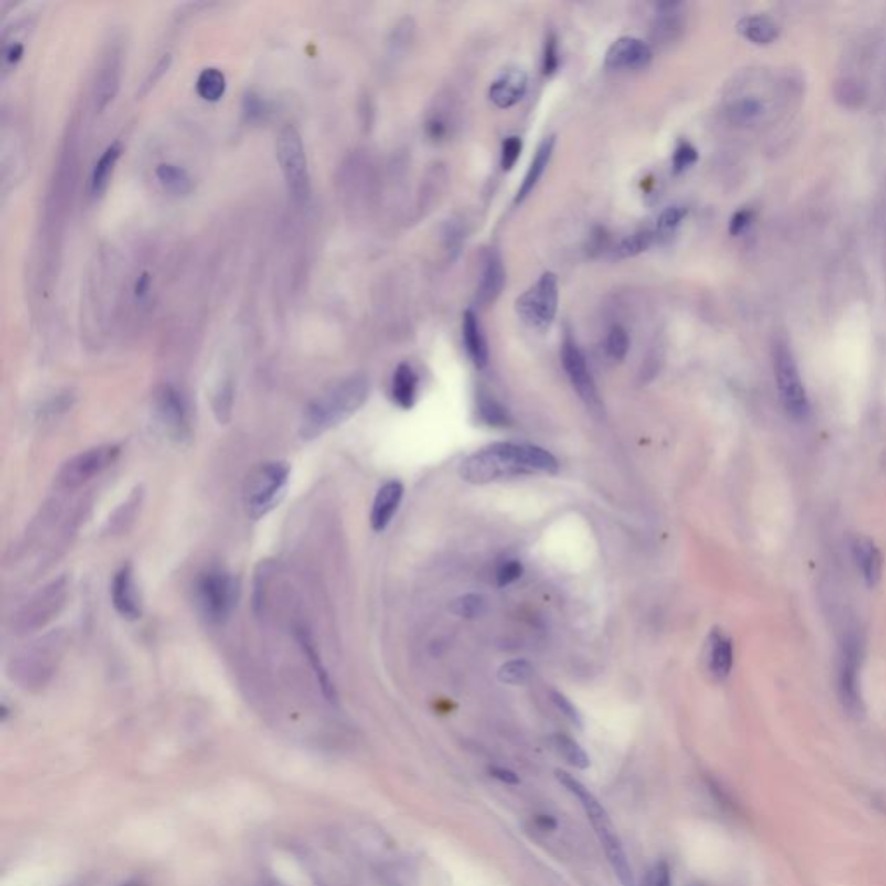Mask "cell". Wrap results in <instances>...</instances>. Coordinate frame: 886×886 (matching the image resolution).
<instances>
[{
  "label": "cell",
  "instance_id": "obj_28",
  "mask_svg": "<svg viewBox=\"0 0 886 886\" xmlns=\"http://www.w3.org/2000/svg\"><path fill=\"white\" fill-rule=\"evenodd\" d=\"M738 32L755 44H771L779 35V25L773 17L757 15L742 17L738 23Z\"/></svg>",
  "mask_w": 886,
  "mask_h": 886
},
{
  "label": "cell",
  "instance_id": "obj_45",
  "mask_svg": "<svg viewBox=\"0 0 886 886\" xmlns=\"http://www.w3.org/2000/svg\"><path fill=\"white\" fill-rule=\"evenodd\" d=\"M550 698H552V703L558 707V710L563 713L564 717L571 722V724L577 725V727H582V715L579 709L564 696V694L558 693V691H552L550 693Z\"/></svg>",
  "mask_w": 886,
  "mask_h": 886
},
{
  "label": "cell",
  "instance_id": "obj_35",
  "mask_svg": "<svg viewBox=\"0 0 886 886\" xmlns=\"http://www.w3.org/2000/svg\"><path fill=\"white\" fill-rule=\"evenodd\" d=\"M141 500H143V488H135L132 492L129 499L125 500V504H122L116 513H114L113 518H110V528L113 532H122L123 528H127V525L133 521L135 518V513H137V507L141 506Z\"/></svg>",
  "mask_w": 886,
  "mask_h": 886
},
{
  "label": "cell",
  "instance_id": "obj_2",
  "mask_svg": "<svg viewBox=\"0 0 886 886\" xmlns=\"http://www.w3.org/2000/svg\"><path fill=\"white\" fill-rule=\"evenodd\" d=\"M369 397V379L362 374L345 378L308 403L300 421V436L310 442L350 420Z\"/></svg>",
  "mask_w": 886,
  "mask_h": 886
},
{
  "label": "cell",
  "instance_id": "obj_47",
  "mask_svg": "<svg viewBox=\"0 0 886 886\" xmlns=\"http://www.w3.org/2000/svg\"><path fill=\"white\" fill-rule=\"evenodd\" d=\"M242 110H244V114L248 118V122H260L265 116V113H267L265 102L255 92H248L246 94Z\"/></svg>",
  "mask_w": 886,
  "mask_h": 886
},
{
  "label": "cell",
  "instance_id": "obj_43",
  "mask_svg": "<svg viewBox=\"0 0 886 886\" xmlns=\"http://www.w3.org/2000/svg\"><path fill=\"white\" fill-rule=\"evenodd\" d=\"M639 886H672V872L665 860H658L646 872V878Z\"/></svg>",
  "mask_w": 886,
  "mask_h": 886
},
{
  "label": "cell",
  "instance_id": "obj_10",
  "mask_svg": "<svg viewBox=\"0 0 886 886\" xmlns=\"http://www.w3.org/2000/svg\"><path fill=\"white\" fill-rule=\"evenodd\" d=\"M118 455L120 447L112 443L80 452L61 466L56 476V485L66 492L79 490L83 485L92 482L101 473H104L108 467L113 466Z\"/></svg>",
  "mask_w": 886,
  "mask_h": 886
},
{
  "label": "cell",
  "instance_id": "obj_37",
  "mask_svg": "<svg viewBox=\"0 0 886 886\" xmlns=\"http://www.w3.org/2000/svg\"><path fill=\"white\" fill-rule=\"evenodd\" d=\"M655 241V234L651 230H639L625 238L618 246V255L622 258H632L645 253Z\"/></svg>",
  "mask_w": 886,
  "mask_h": 886
},
{
  "label": "cell",
  "instance_id": "obj_54",
  "mask_svg": "<svg viewBox=\"0 0 886 886\" xmlns=\"http://www.w3.org/2000/svg\"><path fill=\"white\" fill-rule=\"evenodd\" d=\"M149 284H151V277H149L147 272H143L141 277L137 279V283H135V294H137L139 298H143L145 293L149 291Z\"/></svg>",
  "mask_w": 886,
  "mask_h": 886
},
{
  "label": "cell",
  "instance_id": "obj_52",
  "mask_svg": "<svg viewBox=\"0 0 886 886\" xmlns=\"http://www.w3.org/2000/svg\"><path fill=\"white\" fill-rule=\"evenodd\" d=\"M752 222V211H738L731 220V234H740Z\"/></svg>",
  "mask_w": 886,
  "mask_h": 886
},
{
  "label": "cell",
  "instance_id": "obj_13",
  "mask_svg": "<svg viewBox=\"0 0 886 886\" xmlns=\"http://www.w3.org/2000/svg\"><path fill=\"white\" fill-rule=\"evenodd\" d=\"M561 360H563L564 371L568 374L570 381L577 393L581 395L582 400L589 407H599V395H597L596 383L594 378L589 371L587 360L577 347V343L570 336H566L561 347Z\"/></svg>",
  "mask_w": 886,
  "mask_h": 886
},
{
  "label": "cell",
  "instance_id": "obj_50",
  "mask_svg": "<svg viewBox=\"0 0 886 886\" xmlns=\"http://www.w3.org/2000/svg\"><path fill=\"white\" fill-rule=\"evenodd\" d=\"M488 774H490L494 779H497V781H500V783H504V785H509V786H518V785H519V775L513 773V771H509V769H504V767H497V765H494V767H488Z\"/></svg>",
  "mask_w": 886,
  "mask_h": 886
},
{
  "label": "cell",
  "instance_id": "obj_17",
  "mask_svg": "<svg viewBox=\"0 0 886 886\" xmlns=\"http://www.w3.org/2000/svg\"><path fill=\"white\" fill-rule=\"evenodd\" d=\"M556 777H558V781L563 785L564 788L570 791L581 802L582 808H583L587 819L592 824L594 831L603 829V827H608V826H613L606 808L599 804L596 796L591 791L587 790L579 779H575L573 775H570V774L564 773V771H560V769L556 771Z\"/></svg>",
  "mask_w": 886,
  "mask_h": 886
},
{
  "label": "cell",
  "instance_id": "obj_16",
  "mask_svg": "<svg viewBox=\"0 0 886 886\" xmlns=\"http://www.w3.org/2000/svg\"><path fill=\"white\" fill-rule=\"evenodd\" d=\"M527 87H528L527 73L521 68H509L490 85L488 97L497 108L507 110L523 99Z\"/></svg>",
  "mask_w": 886,
  "mask_h": 886
},
{
  "label": "cell",
  "instance_id": "obj_19",
  "mask_svg": "<svg viewBox=\"0 0 886 886\" xmlns=\"http://www.w3.org/2000/svg\"><path fill=\"white\" fill-rule=\"evenodd\" d=\"M403 497V485L397 480L383 485L374 499L371 511V527L374 532H383L397 513Z\"/></svg>",
  "mask_w": 886,
  "mask_h": 886
},
{
  "label": "cell",
  "instance_id": "obj_41",
  "mask_svg": "<svg viewBox=\"0 0 886 886\" xmlns=\"http://www.w3.org/2000/svg\"><path fill=\"white\" fill-rule=\"evenodd\" d=\"M521 149H523V143H521V137L518 135H509L504 139L502 143V149H500V166L504 172H509L513 170L516 162L519 160V155H521Z\"/></svg>",
  "mask_w": 886,
  "mask_h": 886
},
{
  "label": "cell",
  "instance_id": "obj_26",
  "mask_svg": "<svg viewBox=\"0 0 886 886\" xmlns=\"http://www.w3.org/2000/svg\"><path fill=\"white\" fill-rule=\"evenodd\" d=\"M120 81V59L118 54H108L106 61L102 63V68L99 71V79L96 81V110H102L116 94Z\"/></svg>",
  "mask_w": 886,
  "mask_h": 886
},
{
  "label": "cell",
  "instance_id": "obj_23",
  "mask_svg": "<svg viewBox=\"0 0 886 886\" xmlns=\"http://www.w3.org/2000/svg\"><path fill=\"white\" fill-rule=\"evenodd\" d=\"M504 284H506V271H504L502 260L496 251H490L488 257L485 260L482 281H480L478 296H476L478 302L482 305L494 304L504 290Z\"/></svg>",
  "mask_w": 886,
  "mask_h": 886
},
{
  "label": "cell",
  "instance_id": "obj_25",
  "mask_svg": "<svg viewBox=\"0 0 886 886\" xmlns=\"http://www.w3.org/2000/svg\"><path fill=\"white\" fill-rule=\"evenodd\" d=\"M734 661L732 643L724 632L715 630L710 635L709 667L711 676L722 680L731 674Z\"/></svg>",
  "mask_w": 886,
  "mask_h": 886
},
{
  "label": "cell",
  "instance_id": "obj_14",
  "mask_svg": "<svg viewBox=\"0 0 886 886\" xmlns=\"http://www.w3.org/2000/svg\"><path fill=\"white\" fill-rule=\"evenodd\" d=\"M112 603L116 613L127 620H137L143 616V599L135 583L132 564H123L114 573L112 582Z\"/></svg>",
  "mask_w": 886,
  "mask_h": 886
},
{
  "label": "cell",
  "instance_id": "obj_12",
  "mask_svg": "<svg viewBox=\"0 0 886 886\" xmlns=\"http://www.w3.org/2000/svg\"><path fill=\"white\" fill-rule=\"evenodd\" d=\"M860 658H862V647L860 641L854 634H849L841 645V656H839V696L845 705V709L852 713H857L862 709V699H860V686H859V676H860Z\"/></svg>",
  "mask_w": 886,
  "mask_h": 886
},
{
  "label": "cell",
  "instance_id": "obj_18",
  "mask_svg": "<svg viewBox=\"0 0 886 886\" xmlns=\"http://www.w3.org/2000/svg\"><path fill=\"white\" fill-rule=\"evenodd\" d=\"M597 838L601 841V847L606 854V859L612 866L613 872L616 874L618 881L622 886H637L635 885V880H634V872H632V866H630L629 859H627V854H625V849L622 845V841L618 838V835L614 833V827L613 826H608V827H603V829H597L596 831Z\"/></svg>",
  "mask_w": 886,
  "mask_h": 886
},
{
  "label": "cell",
  "instance_id": "obj_32",
  "mask_svg": "<svg viewBox=\"0 0 886 886\" xmlns=\"http://www.w3.org/2000/svg\"><path fill=\"white\" fill-rule=\"evenodd\" d=\"M196 91L205 101H219L226 92V75L219 68H205L197 75Z\"/></svg>",
  "mask_w": 886,
  "mask_h": 886
},
{
  "label": "cell",
  "instance_id": "obj_6",
  "mask_svg": "<svg viewBox=\"0 0 886 886\" xmlns=\"http://www.w3.org/2000/svg\"><path fill=\"white\" fill-rule=\"evenodd\" d=\"M275 151L291 197L296 203H305L310 196V174L300 132L293 125H286L279 132Z\"/></svg>",
  "mask_w": 886,
  "mask_h": 886
},
{
  "label": "cell",
  "instance_id": "obj_36",
  "mask_svg": "<svg viewBox=\"0 0 886 886\" xmlns=\"http://www.w3.org/2000/svg\"><path fill=\"white\" fill-rule=\"evenodd\" d=\"M533 668L528 661L515 660L502 665L499 670L500 682L511 684V686H521L530 680Z\"/></svg>",
  "mask_w": 886,
  "mask_h": 886
},
{
  "label": "cell",
  "instance_id": "obj_11",
  "mask_svg": "<svg viewBox=\"0 0 886 886\" xmlns=\"http://www.w3.org/2000/svg\"><path fill=\"white\" fill-rule=\"evenodd\" d=\"M155 414L162 428L163 435L174 443H186L191 440V422L187 405L182 395L170 385H163L155 393Z\"/></svg>",
  "mask_w": 886,
  "mask_h": 886
},
{
  "label": "cell",
  "instance_id": "obj_7",
  "mask_svg": "<svg viewBox=\"0 0 886 886\" xmlns=\"http://www.w3.org/2000/svg\"><path fill=\"white\" fill-rule=\"evenodd\" d=\"M69 585L66 577L44 585L37 591L16 613L15 629L17 634H28L44 629L58 614L65 610Z\"/></svg>",
  "mask_w": 886,
  "mask_h": 886
},
{
  "label": "cell",
  "instance_id": "obj_42",
  "mask_svg": "<svg viewBox=\"0 0 886 886\" xmlns=\"http://www.w3.org/2000/svg\"><path fill=\"white\" fill-rule=\"evenodd\" d=\"M560 68V52H558V38L554 33H549L544 44L542 56V73L544 77H552Z\"/></svg>",
  "mask_w": 886,
  "mask_h": 886
},
{
  "label": "cell",
  "instance_id": "obj_8",
  "mask_svg": "<svg viewBox=\"0 0 886 886\" xmlns=\"http://www.w3.org/2000/svg\"><path fill=\"white\" fill-rule=\"evenodd\" d=\"M560 304V286L554 272H544L532 288L516 300L519 319L532 329L546 331L554 323Z\"/></svg>",
  "mask_w": 886,
  "mask_h": 886
},
{
  "label": "cell",
  "instance_id": "obj_9",
  "mask_svg": "<svg viewBox=\"0 0 886 886\" xmlns=\"http://www.w3.org/2000/svg\"><path fill=\"white\" fill-rule=\"evenodd\" d=\"M774 374L779 390L781 402L786 412L795 420H806L808 414V397H806L804 381L800 378V371L796 360L791 354L788 345L777 343L774 347Z\"/></svg>",
  "mask_w": 886,
  "mask_h": 886
},
{
  "label": "cell",
  "instance_id": "obj_30",
  "mask_svg": "<svg viewBox=\"0 0 886 886\" xmlns=\"http://www.w3.org/2000/svg\"><path fill=\"white\" fill-rule=\"evenodd\" d=\"M680 7L682 4H677V2H668V4H663L660 5V17H658V23L655 27V37L660 38V40H665V42H672L676 40L677 37L682 32V17H680Z\"/></svg>",
  "mask_w": 886,
  "mask_h": 886
},
{
  "label": "cell",
  "instance_id": "obj_38",
  "mask_svg": "<svg viewBox=\"0 0 886 886\" xmlns=\"http://www.w3.org/2000/svg\"><path fill=\"white\" fill-rule=\"evenodd\" d=\"M451 612L461 618H478L486 612V603L482 596L466 594L452 601Z\"/></svg>",
  "mask_w": 886,
  "mask_h": 886
},
{
  "label": "cell",
  "instance_id": "obj_24",
  "mask_svg": "<svg viewBox=\"0 0 886 886\" xmlns=\"http://www.w3.org/2000/svg\"><path fill=\"white\" fill-rule=\"evenodd\" d=\"M418 388H420V378L412 369V366H409L407 362L399 364V368L393 372V381H391L393 402L402 409H411L418 399Z\"/></svg>",
  "mask_w": 886,
  "mask_h": 886
},
{
  "label": "cell",
  "instance_id": "obj_53",
  "mask_svg": "<svg viewBox=\"0 0 886 886\" xmlns=\"http://www.w3.org/2000/svg\"><path fill=\"white\" fill-rule=\"evenodd\" d=\"M535 826L540 829V831H556L558 829V822L552 817V816H546V814H540V816H535Z\"/></svg>",
  "mask_w": 886,
  "mask_h": 886
},
{
  "label": "cell",
  "instance_id": "obj_1",
  "mask_svg": "<svg viewBox=\"0 0 886 886\" xmlns=\"http://www.w3.org/2000/svg\"><path fill=\"white\" fill-rule=\"evenodd\" d=\"M558 461L552 454L533 447L515 443H496L469 455L461 463V478L473 485H485L500 478H509L530 473H556Z\"/></svg>",
  "mask_w": 886,
  "mask_h": 886
},
{
  "label": "cell",
  "instance_id": "obj_51",
  "mask_svg": "<svg viewBox=\"0 0 886 886\" xmlns=\"http://www.w3.org/2000/svg\"><path fill=\"white\" fill-rule=\"evenodd\" d=\"M170 61H172L170 54H165L162 59L158 61V65L153 68V71H151V73L145 77V80L143 81V92H144L145 89H149L151 85H155V81L158 80V79L162 77L163 73H165V69H166L168 65H170Z\"/></svg>",
  "mask_w": 886,
  "mask_h": 886
},
{
  "label": "cell",
  "instance_id": "obj_21",
  "mask_svg": "<svg viewBox=\"0 0 886 886\" xmlns=\"http://www.w3.org/2000/svg\"><path fill=\"white\" fill-rule=\"evenodd\" d=\"M463 338L466 347L467 355L471 362L478 368L484 369L488 364V345L485 339L482 324L478 321L476 314L473 310H466L463 317Z\"/></svg>",
  "mask_w": 886,
  "mask_h": 886
},
{
  "label": "cell",
  "instance_id": "obj_3",
  "mask_svg": "<svg viewBox=\"0 0 886 886\" xmlns=\"http://www.w3.org/2000/svg\"><path fill=\"white\" fill-rule=\"evenodd\" d=\"M65 632L54 630L23 647L11 660V676L27 688L44 686L65 651Z\"/></svg>",
  "mask_w": 886,
  "mask_h": 886
},
{
  "label": "cell",
  "instance_id": "obj_31",
  "mask_svg": "<svg viewBox=\"0 0 886 886\" xmlns=\"http://www.w3.org/2000/svg\"><path fill=\"white\" fill-rule=\"evenodd\" d=\"M549 742L552 744V748L556 750V753L561 755L571 767H575L579 771H587L591 767V758L585 753V750L575 740H571L570 736L554 734V736H550Z\"/></svg>",
  "mask_w": 886,
  "mask_h": 886
},
{
  "label": "cell",
  "instance_id": "obj_34",
  "mask_svg": "<svg viewBox=\"0 0 886 886\" xmlns=\"http://www.w3.org/2000/svg\"><path fill=\"white\" fill-rule=\"evenodd\" d=\"M478 416L488 426H507L511 422V418L502 403L497 402L490 395H480L478 397Z\"/></svg>",
  "mask_w": 886,
  "mask_h": 886
},
{
  "label": "cell",
  "instance_id": "obj_40",
  "mask_svg": "<svg viewBox=\"0 0 886 886\" xmlns=\"http://www.w3.org/2000/svg\"><path fill=\"white\" fill-rule=\"evenodd\" d=\"M232 400H234V388H232V383L230 381H224L220 385V388L217 390L215 399H213L215 414H217V420L220 421V422H226L230 418Z\"/></svg>",
  "mask_w": 886,
  "mask_h": 886
},
{
  "label": "cell",
  "instance_id": "obj_5",
  "mask_svg": "<svg viewBox=\"0 0 886 886\" xmlns=\"http://www.w3.org/2000/svg\"><path fill=\"white\" fill-rule=\"evenodd\" d=\"M196 601L211 624H224L240 601V582L226 570L210 568L196 583Z\"/></svg>",
  "mask_w": 886,
  "mask_h": 886
},
{
  "label": "cell",
  "instance_id": "obj_20",
  "mask_svg": "<svg viewBox=\"0 0 886 886\" xmlns=\"http://www.w3.org/2000/svg\"><path fill=\"white\" fill-rule=\"evenodd\" d=\"M554 145H556V137L554 135H549L537 147L535 156H533L532 163L528 166V172H527V176L523 178V182H521V186L518 189V194H516V205L518 203H523L533 193V189L537 187V184L540 182V178L544 176V172H546V168H548L549 163H550V158H552Z\"/></svg>",
  "mask_w": 886,
  "mask_h": 886
},
{
  "label": "cell",
  "instance_id": "obj_15",
  "mask_svg": "<svg viewBox=\"0 0 886 886\" xmlns=\"http://www.w3.org/2000/svg\"><path fill=\"white\" fill-rule=\"evenodd\" d=\"M653 58V50L643 42L641 38L635 37H622L614 40L604 58V65L610 69L616 71H629V69H641L649 65Z\"/></svg>",
  "mask_w": 886,
  "mask_h": 886
},
{
  "label": "cell",
  "instance_id": "obj_29",
  "mask_svg": "<svg viewBox=\"0 0 886 886\" xmlns=\"http://www.w3.org/2000/svg\"><path fill=\"white\" fill-rule=\"evenodd\" d=\"M156 177L168 193L176 196H186L193 189V178L186 168L176 163H160L156 166Z\"/></svg>",
  "mask_w": 886,
  "mask_h": 886
},
{
  "label": "cell",
  "instance_id": "obj_46",
  "mask_svg": "<svg viewBox=\"0 0 886 886\" xmlns=\"http://www.w3.org/2000/svg\"><path fill=\"white\" fill-rule=\"evenodd\" d=\"M688 215V210L684 207H670L663 211L658 219V230L660 232H670L674 230Z\"/></svg>",
  "mask_w": 886,
  "mask_h": 886
},
{
  "label": "cell",
  "instance_id": "obj_4",
  "mask_svg": "<svg viewBox=\"0 0 886 886\" xmlns=\"http://www.w3.org/2000/svg\"><path fill=\"white\" fill-rule=\"evenodd\" d=\"M286 461H269L255 467L244 485V507L251 519H262L281 502L290 482Z\"/></svg>",
  "mask_w": 886,
  "mask_h": 886
},
{
  "label": "cell",
  "instance_id": "obj_39",
  "mask_svg": "<svg viewBox=\"0 0 886 886\" xmlns=\"http://www.w3.org/2000/svg\"><path fill=\"white\" fill-rule=\"evenodd\" d=\"M630 338L629 333L622 326H613L608 339H606V350L613 360L620 362L627 357L629 352Z\"/></svg>",
  "mask_w": 886,
  "mask_h": 886
},
{
  "label": "cell",
  "instance_id": "obj_49",
  "mask_svg": "<svg viewBox=\"0 0 886 886\" xmlns=\"http://www.w3.org/2000/svg\"><path fill=\"white\" fill-rule=\"evenodd\" d=\"M25 46L21 40H4V50H2V61L4 68H11L16 65L23 56Z\"/></svg>",
  "mask_w": 886,
  "mask_h": 886
},
{
  "label": "cell",
  "instance_id": "obj_27",
  "mask_svg": "<svg viewBox=\"0 0 886 886\" xmlns=\"http://www.w3.org/2000/svg\"><path fill=\"white\" fill-rule=\"evenodd\" d=\"M120 155H122V144L118 141H114L102 151V155L99 156V160L94 165L92 176H91V194L92 196H101L104 193Z\"/></svg>",
  "mask_w": 886,
  "mask_h": 886
},
{
  "label": "cell",
  "instance_id": "obj_33",
  "mask_svg": "<svg viewBox=\"0 0 886 886\" xmlns=\"http://www.w3.org/2000/svg\"><path fill=\"white\" fill-rule=\"evenodd\" d=\"M300 645H302V647H304V651H305L308 660H310L312 667H314V670H315V676H317V680H319V686H321V689H323L324 696H326L329 701H336V691H335V686H333V682H331V678H329L327 670L324 668L323 661L319 660L315 647H314L312 641L308 639V635H306L304 630L300 632Z\"/></svg>",
  "mask_w": 886,
  "mask_h": 886
},
{
  "label": "cell",
  "instance_id": "obj_48",
  "mask_svg": "<svg viewBox=\"0 0 886 886\" xmlns=\"http://www.w3.org/2000/svg\"><path fill=\"white\" fill-rule=\"evenodd\" d=\"M521 573H523L521 563L516 561V560H507V561L500 564L499 570H497V583L500 587L509 585V583L518 581L521 577Z\"/></svg>",
  "mask_w": 886,
  "mask_h": 886
},
{
  "label": "cell",
  "instance_id": "obj_44",
  "mask_svg": "<svg viewBox=\"0 0 886 886\" xmlns=\"http://www.w3.org/2000/svg\"><path fill=\"white\" fill-rule=\"evenodd\" d=\"M698 162V151L686 141L678 143L674 153V172L680 174Z\"/></svg>",
  "mask_w": 886,
  "mask_h": 886
},
{
  "label": "cell",
  "instance_id": "obj_55",
  "mask_svg": "<svg viewBox=\"0 0 886 886\" xmlns=\"http://www.w3.org/2000/svg\"><path fill=\"white\" fill-rule=\"evenodd\" d=\"M122 886H137V885H133V883H125V885H122Z\"/></svg>",
  "mask_w": 886,
  "mask_h": 886
},
{
  "label": "cell",
  "instance_id": "obj_22",
  "mask_svg": "<svg viewBox=\"0 0 886 886\" xmlns=\"http://www.w3.org/2000/svg\"><path fill=\"white\" fill-rule=\"evenodd\" d=\"M854 558L857 566L870 587H874L883 573V558L880 549L870 537H857L854 542Z\"/></svg>",
  "mask_w": 886,
  "mask_h": 886
}]
</instances>
